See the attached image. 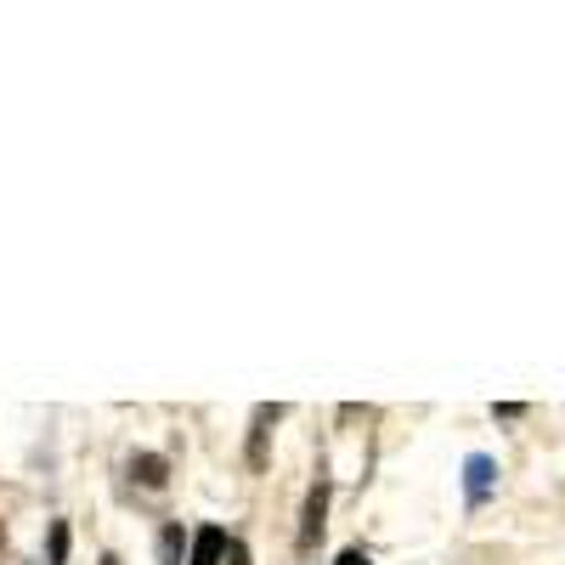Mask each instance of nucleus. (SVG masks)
<instances>
[{
  "mask_svg": "<svg viewBox=\"0 0 565 565\" xmlns=\"http://www.w3.org/2000/svg\"><path fill=\"white\" fill-rule=\"evenodd\" d=\"M221 554H226V532L221 526H204L193 537V565H221Z\"/></svg>",
  "mask_w": 565,
  "mask_h": 565,
  "instance_id": "f257e3e1",
  "label": "nucleus"
},
{
  "mask_svg": "<svg viewBox=\"0 0 565 565\" xmlns=\"http://www.w3.org/2000/svg\"><path fill=\"white\" fill-rule=\"evenodd\" d=\"M136 476L148 481V487H164V458H153V452H148V458H136Z\"/></svg>",
  "mask_w": 565,
  "mask_h": 565,
  "instance_id": "f03ea898",
  "label": "nucleus"
},
{
  "mask_svg": "<svg viewBox=\"0 0 565 565\" xmlns=\"http://www.w3.org/2000/svg\"><path fill=\"white\" fill-rule=\"evenodd\" d=\"M322 503H328V492L317 487V492H311V509H306V537H317V532H322Z\"/></svg>",
  "mask_w": 565,
  "mask_h": 565,
  "instance_id": "7ed1b4c3",
  "label": "nucleus"
},
{
  "mask_svg": "<svg viewBox=\"0 0 565 565\" xmlns=\"http://www.w3.org/2000/svg\"><path fill=\"white\" fill-rule=\"evenodd\" d=\"M63 554H68V532H63V526H57V532H52V559H57V565H63Z\"/></svg>",
  "mask_w": 565,
  "mask_h": 565,
  "instance_id": "20e7f679",
  "label": "nucleus"
},
{
  "mask_svg": "<svg viewBox=\"0 0 565 565\" xmlns=\"http://www.w3.org/2000/svg\"><path fill=\"white\" fill-rule=\"evenodd\" d=\"M340 565H367V554H356V548H351V554H340Z\"/></svg>",
  "mask_w": 565,
  "mask_h": 565,
  "instance_id": "39448f33",
  "label": "nucleus"
},
{
  "mask_svg": "<svg viewBox=\"0 0 565 565\" xmlns=\"http://www.w3.org/2000/svg\"><path fill=\"white\" fill-rule=\"evenodd\" d=\"M0 543H7V532H0Z\"/></svg>",
  "mask_w": 565,
  "mask_h": 565,
  "instance_id": "423d86ee",
  "label": "nucleus"
}]
</instances>
